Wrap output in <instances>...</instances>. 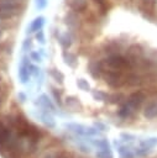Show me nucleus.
I'll return each instance as SVG.
<instances>
[{
	"label": "nucleus",
	"instance_id": "nucleus-3",
	"mask_svg": "<svg viewBox=\"0 0 157 158\" xmlns=\"http://www.w3.org/2000/svg\"><path fill=\"white\" fill-rule=\"evenodd\" d=\"M64 5L67 10H70L79 15L85 14L91 7L90 0H64Z\"/></svg>",
	"mask_w": 157,
	"mask_h": 158
},
{
	"label": "nucleus",
	"instance_id": "nucleus-12",
	"mask_svg": "<svg viewBox=\"0 0 157 158\" xmlns=\"http://www.w3.org/2000/svg\"><path fill=\"white\" fill-rule=\"evenodd\" d=\"M77 84H78V86H79L80 89H83V90H89V84L87 83V80L79 79V80L77 81Z\"/></svg>",
	"mask_w": 157,
	"mask_h": 158
},
{
	"label": "nucleus",
	"instance_id": "nucleus-6",
	"mask_svg": "<svg viewBox=\"0 0 157 158\" xmlns=\"http://www.w3.org/2000/svg\"><path fill=\"white\" fill-rule=\"evenodd\" d=\"M62 56H63L64 62H66L69 67H75V65H77L78 59H77L75 53H72L69 49H67V51H62Z\"/></svg>",
	"mask_w": 157,
	"mask_h": 158
},
{
	"label": "nucleus",
	"instance_id": "nucleus-4",
	"mask_svg": "<svg viewBox=\"0 0 157 158\" xmlns=\"http://www.w3.org/2000/svg\"><path fill=\"white\" fill-rule=\"evenodd\" d=\"M143 110V116L147 120H153L157 117V100L156 99H150L142 107Z\"/></svg>",
	"mask_w": 157,
	"mask_h": 158
},
{
	"label": "nucleus",
	"instance_id": "nucleus-10",
	"mask_svg": "<svg viewBox=\"0 0 157 158\" xmlns=\"http://www.w3.org/2000/svg\"><path fill=\"white\" fill-rule=\"evenodd\" d=\"M28 57H30V59L33 60V62H40V60H41V56H40L38 52H36V51H30Z\"/></svg>",
	"mask_w": 157,
	"mask_h": 158
},
{
	"label": "nucleus",
	"instance_id": "nucleus-2",
	"mask_svg": "<svg viewBox=\"0 0 157 158\" xmlns=\"http://www.w3.org/2000/svg\"><path fill=\"white\" fill-rule=\"evenodd\" d=\"M90 4L94 7V10L99 14V16H101L104 20L108 19L110 11L115 6L114 0H90Z\"/></svg>",
	"mask_w": 157,
	"mask_h": 158
},
{
	"label": "nucleus",
	"instance_id": "nucleus-8",
	"mask_svg": "<svg viewBox=\"0 0 157 158\" xmlns=\"http://www.w3.org/2000/svg\"><path fill=\"white\" fill-rule=\"evenodd\" d=\"M47 4H48V0H35V6H36V9L38 11L46 9Z\"/></svg>",
	"mask_w": 157,
	"mask_h": 158
},
{
	"label": "nucleus",
	"instance_id": "nucleus-5",
	"mask_svg": "<svg viewBox=\"0 0 157 158\" xmlns=\"http://www.w3.org/2000/svg\"><path fill=\"white\" fill-rule=\"evenodd\" d=\"M43 25H45V17H43V16H37V17H35V19L31 21V23H30V26H28V28H27V33H36L37 31L42 30Z\"/></svg>",
	"mask_w": 157,
	"mask_h": 158
},
{
	"label": "nucleus",
	"instance_id": "nucleus-11",
	"mask_svg": "<svg viewBox=\"0 0 157 158\" xmlns=\"http://www.w3.org/2000/svg\"><path fill=\"white\" fill-rule=\"evenodd\" d=\"M35 38H36L40 43H45V33H43V31H42V30L37 31V32L35 33Z\"/></svg>",
	"mask_w": 157,
	"mask_h": 158
},
{
	"label": "nucleus",
	"instance_id": "nucleus-9",
	"mask_svg": "<svg viewBox=\"0 0 157 158\" xmlns=\"http://www.w3.org/2000/svg\"><path fill=\"white\" fill-rule=\"evenodd\" d=\"M31 48H32V40L31 38H26L23 41V43H22V49L25 52H30Z\"/></svg>",
	"mask_w": 157,
	"mask_h": 158
},
{
	"label": "nucleus",
	"instance_id": "nucleus-7",
	"mask_svg": "<svg viewBox=\"0 0 157 158\" xmlns=\"http://www.w3.org/2000/svg\"><path fill=\"white\" fill-rule=\"evenodd\" d=\"M114 2L120 4V5L124 6L125 9L135 10V0H114Z\"/></svg>",
	"mask_w": 157,
	"mask_h": 158
},
{
	"label": "nucleus",
	"instance_id": "nucleus-1",
	"mask_svg": "<svg viewBox=\"0 0 157 158\" xmlns=\"http://www.w3.org/2000/svg\"><path fill=\"white\" fill-rule=\"evenodd\" d=\"M135 10L145 20L157 22V0H135Z\"/></svg>",
	"mask_w": 157,
	"mask_h": 158
}]
</instances>
